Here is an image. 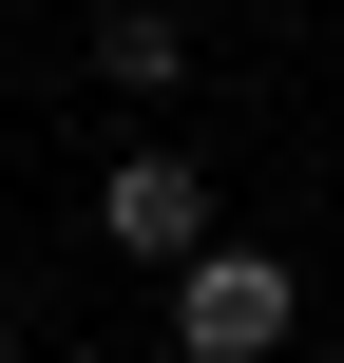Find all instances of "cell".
<instances>
[{"label":"cell","mask_w":344,"mask_h":363,"mask_svg":"<svg viewBox=\"0 0 344 363\" xmlns=\"http://www.w3.org/2000/svg\"><path fill=\"white\" fill-rule=\"evenodd\" d=\"M153 306H172V363H287V345H306V268L249 249V230H211Z\"/></svg>","instance_id":"cell-1"},{"label":"cell","mask_w":344,"mask_h":363,"mask_svg":"<svg viewBox=\"0 0 344 363\" xmlns=\"http://www.w3.org/2000/svg\"><path fill=\"white\" fill-rule=\"evenodd\" d=\"M211 230H230V211H211V153H192V134H134V153L96 172V249H115V268H153V287H172Z\"/></svg>","instance_id":"cell-2"},{"label":"cell","mask_w":344,"mask_h":363,"mask_svg":"<svg viewBox=\"0 0 344 363\" xmlns=\"http://www.w3.org/2000/svg\"><path fill=\"white\" fill-rule=\"evenodd\" d=\"M77 57H96V96H192V0H96Z\"/></svg>","instance_id":"cell-3"},{"label":"cell","mask_w":344,"mask_h":363,"mask_svg":"<svg viewBox=\"0 0 344 363\" xmlns=\"http://www.w3.org/2000/svg\"><path fill=\"white\" fill-rule=\"evenodd\" d=\"M0 363H19V306H0Z\"/></svg>","instance_id":"cell-4"}]
</instances>
